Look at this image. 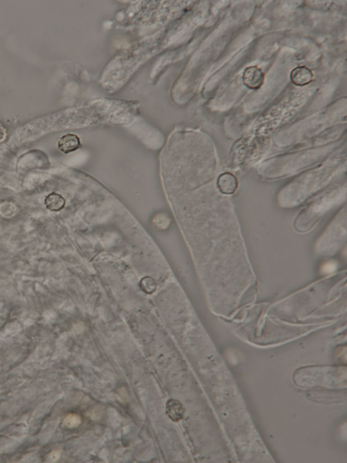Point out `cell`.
Wrapping results in <instances>:
<instances>
[{
	"mask_svg": "<svg viewBox=\"0 0 347 463\" xmlns=\"http://www.w3.org/2000/svg\"><path fill=\"white\" fill-rule=\"evenodd\" d=\"M265 74L261 69L256 66H251L245 69L243 74V82L250 89H259L263 86Z\"/></svg>",
	"mask_w": 347,
	"mask_h": 463,
	"instance_id": "obj_1",
	"label": "cell"
},
{
	"mask_svg": "<svg viewBox=\"0 0 347 463\" xmlns=\"http://www.w3.org/2000/svg\"><path fill=\"white\" fill-rule=\"evenodd\" d=\"M290 78L291 82L295 85L303 86L307 85L313 81V74L309 68L304 66H299L291 71Z\"/></svg>",
	"mask_w": 347,
	"mask_h": 463,
	"instance_id": "obj_2",
	"label": "cell"
},
{
	"mask_svg": "<svg viewBox=\"0 0 347 463\" xmlns=\"http://www.w3.org/2000/svg\"><path fill=\"white\" fill-rule=\"evenodd\" d=\"M81 147L80 139L75 134L68 133L62 136L58 141L59 150L64 154L75 152Z\"/></svg>",
	"mask_w": 347,
	"mask_h": 463,
	"instance_id": "obj_3",
	"label": "cell"
},
{
	"mask_svg": "<svg viewBox=\"0 0 347 463\" xmlns=\"http://www.w3.org/2000/svg\"><path fill=\"white\" fill-rule=\"evenodd\" d=\"M217 185L221 193L225 195H232L237 190V180L231 173H223L218 179Z\"/></svg>",
	"mask_w": 347,
	"mask_h": 463,
	"instance_id": "obj_4",
	"label": "cell"
},
{
	"mask_svg": "<svg viewBox=\"0 0 347 463\" xmlns=\"http://www.w3.org/2000/svg\"><path fill=\"white\" fill-rule=\"evenodd\" d=\"M167 416L173 422H178L183 418L184 408L181 402L176 399H170L166 405Z\"/></svg>",
	"mask_w": 347,
	"mask_h": 463,
	"instance_id": "obj_5",
	"label": "cell"
},
{
	"mask_svg": "<svg viewBox=\"0 0 347 463\" xmlns=\"http://www.w3.org/2000/svg\"><path fill=\"white\" fill-rule=\"evenodd\" d=\"M65 199L60 194L52 193L44 199V204L51 211H60L65 206Z\"/></svg>",
	"mask_w": 347,
	"mask_h": 463,
	"instance_id": "obj_6",
	"label": "cell"
},
{
	"mask_svg": "<svg viewBox=\"0 0 347 463\" xmlns=\"http://www.w3.org/2000/svg\"><path fill=\"white\" fill-rule=\"evenodd\" d=\"M141 289L147 293H152L156 291V281L151 277H146L141 280Z\"/></svg>",
	"mask_w": 347,
	"mask_h": 463,
	"instance_id": "obj_7",
	"label": "cell"
},
{
	"mask_svg": "<svg viewBox=\"0 0 347 463\" xmlns=\"http://www.w3.org/2000/svg\"><path fill=\"white\" fill-rule=\"evenodd\" d=\"M80 418L75 414L69 415V416L66 417L65 420H64L65 425L67 427L71 428L77 427L80 424Z\"/></svg>",
	"mask_w": 347,
	"mask_h": 463,
	"instance_id": "obj_8",
	"label": "cell"
},
{
	"mask_svg": "<svg viewBox=\"0 0 347 463\" xmlns=\"http://www.w3.org/2000/svg\"><path fill=\"white\" fill-rule=\"evenodd\" d=\"M336 269H337V265L335 263H328L323 266L322 271L326 274H330V273L335 272Z\"/></svg>",
	"mask_w": 347,
	"mask_h": 463,
	"instance_id": "obj_9",
	"label": "cell"
},
{
	"mask_svg": "<svg viewBox=\"0 0 347 463\" xmlns=\"http://www.w3.org/2000/svg\"><path fill=\"white\" fill-rule=\"evenodd\" d=\"M5 135V132L4 129L2 127H0V141L4 139Z\"/></svg>",
	"mask_w": 347,
	"mask_h": 463,
	"instance_id": "obj_10",
	"label": "cell"
}]
</instances>
